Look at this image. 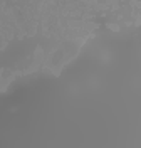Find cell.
Listing matches in <instances>:
<instances>
[{"label": "cell", "instance_id": "cell-1", "mask_svg": "<svg viewBox=\"0 0 141 148\" xmlns=\"http://www.w3.org/2000/svg\"><path fill=\"white\" fill-rule=\"evenodd\" d=\"M22 76V71H12V69H0V92H5L15 77Z\"/></svg>", "mask_w": 141, "mask_h": 148}, {"label": "cell", "instance_id": "cell-2", "mask_svg": "<svg viewBox=\"0 0 141 148\" xmlns=\"http://www.w3.org/2000/svg\"><path fill=\"white\" fill-rule=\"evenodd\" d=\"M106 25H108V29H109V30H113V32H119V30H121V27H119L116 22H114V24H113V22H108Z\"/></svg>", "mask_w": 141, "mask_h": 148}]
</instances>
